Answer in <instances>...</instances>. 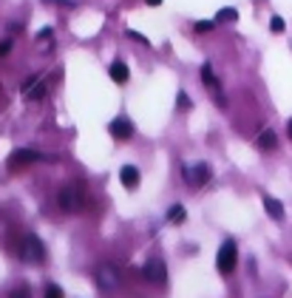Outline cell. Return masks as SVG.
Here are the masks:
<instances>
[{
	"label": "cell",
	"mask_w": 292,
	"mask_h": 298,
	"mask_svg": "<svg viewBox=\"0 0 292 298\" xmlns=\"http://www.w3.org/2000/svg\"><path fill=\"white\" fill-rule=\"evenodd\" d=\"M216 23H219V20H199L193 29L199 31V34H204V31H213V29H216Z\"/></svg>",
	"instance_id": "cell-18"
},
{
	"label": "cell",
	"mask_w": 292,
	"mask_h": 298,
	"mask_svg": "<svg viewBox=\"0 0 292 298\" xmlns=\"http://www.w3.org/2000/svg\"><path fill=\"white\" fill-rule=\"evenodd\" d=\"M190 108H193V100H190L184 91H179L176 94V111H190Z\"/></svg>",
	"instance_id": "cell-17"
},
{
	"label": "cell",
	"mask_w": 292,
	"mask_h": 298,
	"mask_svg": "<svg viewBox=\"0 0 292 298\" xmlns=\"http://www.w3.org/2000/svg\"><path fill=\"white\" fill-rule=\"evenodd\" d=\"M264 207H267V216L275 222L284 219V205H281L278 199H273V196H264Z\"/></svg>",
	"instance_id": "cell-10"
},
{
	"label": "cell",
	"mask_w": 292,
	"mask_h": 298,
	"mask_svg": "<svg viewBox=\"0 0 292 298\" xmlns=\"http://www.w3.org/2000/svg\"><path fill=\"white\" fill-rule=\"evenodd\" d=\"M142 275H145L151 284H164V281H168V267H164L162 259H148V262L142 264Z\"/></svg>",
	"instance_id": "cell-5"
},
{
	"label": "cell",
	"mask_w": 292,
	"mask_h": 298,
	"mask_svg": "<svg viewBox=\"0 0 292 298\" xmlns=\"http://www.w3.org/2000/svg\"><path fill=\"white\" fill-rule=\"evenodd\" d=\"M46 88H49V85H46L40 77H29L23 83V97L29 100V103H37V100H43Z\"/></svg>",
	"instance_id": "cell-6"
},
{
	"label": "cell",
	"mask_w": 292,
	"mask_h": 298,
	"mask_svg": "<svg viewBox=\"0 0 292 298\" xmlns=\"http://www.w3.org/2000/svg\"><path fill=\"white\" fill-rule=\"evenodd\" d=\"M269 29H273L275 34H281V31L286 29V23H284V20H281V17H273V20H269Z\"/></svg>",
	"instance_id": "cell-19"
},
{
	"label": "cell",
	"mask_w": 292,
	"mask_h": 298,
	"mask_svg": "<svg viewBox=\"0 0 292 298\" xmlns=\"http://www.w3.org/2000/svg\"><path fill=\"white\" fill-rule=\"evenodd\" d=\"M82 202H86V196H82V185H79V182H68L66 188L60 190V207L66 213L79 210V207H82Z\"/></svg>",
	"instance_id": "cell-3"
},
{
	"label": "cell",
	"mask_w": 292,
	"mask_h": 298,
	"mask_svg": "<svg viewBox=\"0 0 292 298\" xmlns=\"http://www.w3.org/2000/svg\"><path fill=\"white\" fill-rule=\"evenodd\" d=\"M236 264H238V247H236V242H233V239H227V242L219 247L216 267H219L221 275H230L233 270H236Z\"/></svg>",
	"instance_id": "cell-1"
},
{
	"label": "cell",
	"mask_w": 292,
	"mask_h": 298,
	"mask_svg": "<svg viewBox=\"0 0 292 298\" xmlns=\"http://www.w3.org/2000/svg\"><path fill=\"white\" fill-rule=\"evenodd\" d=\"M286 134H289V140H292V120H289V125H286Z\"/></svg>",
	"instance_id": "cell-27"
},
{
	"label": "cell",
	"mask_w": 292,
	"mask_h": 298,
	"mask_svg": "<svg viewBox=\"0 0 292 298\" xmlns=\"http://www.w3.org/2000/svg\"><path fill=\"white\" fill-rule=\"evenodd\" d=\"M216 20H219V23H236L238 12H236V9H221V12L216 14Z\"/></svg>",
	"instance_id": "cell-16"
},
{
	"label": "cell",
	"mask_w": 292,
	"mask_h": 298,
	"mask_svg": "<svg viewBox=\"0 0 292 298\" xmlns=\"http://www.w3.org/2000/svg\"><path fill=\"white\" fill-rule=\"evenodd\" d=\"M49 37H54V31H51V29H43L40 34H37V40H49Z\"/></svg>",
	"instance_id": "cell-24"
},
{
	"label": "cell",
	"mask_w": 292,
	"mask_h": 298,
	"mask_svg": "<svg viewBox=\"0 0 292 298\" xmlns=\"http://www.w3.org/2000/svg\"><path fill=\"white\" fill-rule=\"evenodd\" d=\"M256 145L261 148V151H275V145H278V136H275V131H261L258 134V140H256Z\"/></svg>",
	"instance_id": "cell-12"
},
{
	"label": "cell",
	"mask_w": 292,
	"mask_h": 298,
	"mask_svg": "<svg viewBox=\"0 0 292 298\" xmlns=\"http://www.w3.org/2000/svg\"><path fill=\"white\" fill-rule=\"evenodd\" d=\"M182 179L187 185L201 188V185H207V179H210V168H207V162H184L182 165Z\"/></svg>",
	"instance_id": "cell-4"
},
{
	"label": "cell",
	"mask_w": 292,
	"mask_h": 298,
	"mask_svg": "<svg viewBox=\"0 0 292 298\" xmlns=\"http://www.w3.org/2000/svg\"><path fill=\"white\" fill-rule=\"evenodd\" d=\"M148 6H159V3H162V0H145Z\"/></svg>",
	"instance_id": "cell-26"
},
{
	"label": "cell",
	"mask_w": 292,
	"mask_h": 298,
	"mask_svg": "<svg viewBox=\"0 0 292 298\" xmlns=\"http://www.w3.org/2000/svg\"><path fill=\"white\" fill-rule=\"evenodd\" d=\"M119 179H122V185L128 190H134L136 185H139V170H136V165H122L119 168Z\"/></svg>",
	"instance_id": "cell-9"
},
{
	"label": "cell",
	"mask_w": 292,
	"mask_h": 298,
	"mask_svg": "<svg viewBox=\"0 0 292 298\" xmlns=\"http://www.w3.org/2000/svg\"><path fill=\"white\" fill-rule=\"evenodd\" d=\"M201 83H204L207 88H213V91H221L219 77H216V71H213V66H210V63H204V66H201Z\"/></svg>",
	"instance_id": "cell-11"
},
{
	"label": "cell",
	"mask_w": 292,
	"mask_h": 298,
	"mask_svg": "<svg viewBox=\"0 0 292 298\" xmlns=\"http://www.w3.org/2000/svg\"><path fill=\"white\" fill-rule=\"evenodd\" d=\"M108 74H111V80H114V83H128V66H125L122 60L111 63Z\"/></svg>",
	"instance_id": "cell-14"
},
{
	"label": "cell",
	"mask_w": 292,
	"mask_h": 298,
	"mask_svg": "<svg viewBox=\"0 0 292 298\" xmlns=\"http://www.w3.org/2000/svg\"><path fill=\"white\" fill-rule=\"evenodd\" d=\"M9 298H31V292H29V287H17V290L9 292Z\"/></svg>",
	"instance_id": "cell-20"
},
{
	"label": "cell",
	"mask_w": 292,
	"mask_h": 298,
	"mask_svg": "<svg viewBox=\"0 0 292 298\" xmlns=\"http://www.w3.org/2000/svg\"><path fill=\"white\" fill-rule=\"evenodd\" d=\"M94 281H97V287H102V290H114V287L119 284V275H116V270H114V267L102 264V267L94 273Z\"/></svg>",
	"instance_id": "cell-8"
},
{
	"label": "cell",
	"mask_w": 292,
	"mask_h": 298,
	"mask_svg": "<svg viewBox=\"0 0 292 298\" xmlns=\"http://www.w3.org/2000/svg\"><path fill=\"white\" fill-rule=\"evenodd\" d=\"M34 159H43L37 151H29V148H20V151H14L12 153V159L9 162L12 165H26V162H34Z\"/></svg>",
	"instance_id": "cell-13"
},
{
	"label": "cell",
	"mask_w": 292,
	"mask_h": 298,
	"mask_svg": "<svg viewBox=\"0 0 292 298\" xmlns=\"http://www.w3.org/2000/svg\"><path fill=\"white\" fill-rule=\"evenodd\" d=\"M128 37H131V40H136V43H142V46H148V37L139 34V31H134V29L128 31Z\"/></svg>",
	"instance_id": "cell-22"
},
{
	"label": "cell",
	"mask_w": 292,
	"mask_h": 298,
	"mask_svg": "<svg viewBox=\"0 0 292 298\" xmlns=\"http://www.w3.org/2000/svg\"><path fill=\"white\" fill-rule=\"evenodd\" d=\"M46 298H62V290L57 284H49L46 287Z\"/></svg>",
	"instance_id": "cell-21"
},
{
	"label": "cell",
	"mask_w": 292,
	"mask_h": 298,
	"mask_svg": "<svg viewBox=\"0 0 292 298\" xmlns=\"http://www.w3.org/2000/svg\"><path fill=\"white\" fill-rule=\"evenodd\" d=\"M184 219H187V210H184V205H173L171 210H168V222H171V225H182Z\"/></svg>",
	"instance_id": "cell-15"
},
{
	"label": "cell",
	"mask_w": 292,
	"mask_h": 298,
	"mask_svg": "<svg viewBox=\"0 0 292 298\" xmlns=\"http://www.w3.org/2000/svg\"><path fill=\"white\" fill-rule=\"evenodd\" d=\"M108 131L116 140H131V136H134V122H131L128 116H116V120H111Z\"/></svg>",
	"instance_id": "cell-7"
},
{
	"label": "cell",
	"mask_w": 292,
	"mask_h": 298,
	"mask_svg": "<svg viewBox=\"0 0 292 298\" xmlns=\"http://www.w3.org/2000/svg\"><path fill=\"white\" fill-rule=\"evenodd\" d=\"M12 51V40H0V57H6Z\"/></svg>",
	"instance_id": "cell-23"
},
{
	"label": "cell",
	"mask_w": 292,
	"mask_h": 298,
	"mask_svg": "<svg viewBox=\"0 0 292 298\" xmlns=\"http://www.w3.org/2000/svg\"><path fill=\"white\" fill-rule=\"evenodd\" d=\"M20 259H23V262H31V264H43L46 262V244L40 242L34 233H29L23 247H20Z\"/></svg>",
	"instance_id": "cell-2"
},
{
	"label": "cell",
	"mask_w": 292,
	"mask_h": 298,
	"mask_svg": "<svg viewBox=\"0 0 292 298\" xmlns=\"http://www.w3.org/2000/svg\"><path fill=\"white\" fill-rule=\"evenodd\" d=\"M49 3H60V6H74V0H49Z\"/></svg>",
	"instance_id": "cell-25"
}]
</instances>
